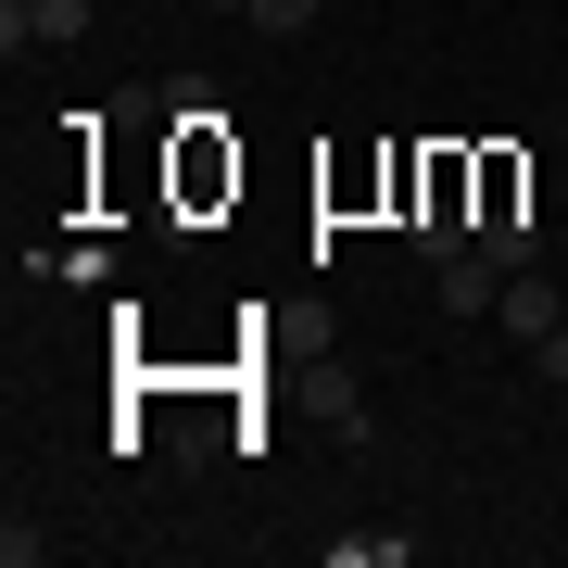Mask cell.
Instances as JSON below:
<instances>
[{"mask_svg": "<svg viewBox=\"0 0 568 568\" xmlns=\"http://www.w3.org/2000/svg\"><path fill=\"white\" fill-rule=\"evenodd\" d=\"M215 13H253V0H215Z\"/></svg>", "mask_w": 568, "mask_h": 568, "instance_id": "cell-5", "label": "cell"}, {"mask_svg": "<svg viewBox=\"0 0 568 568\" xmlns=\"http://www.w3.org/2000/svg\"><path fill=\"white\" fill-rule=\"evenodd\" d=\"M493 328H518V342H544V328H556V278H544V265H518V278H506Z\"/></svg>", "mask_w": 568, "mask_h": 568, "instance_id": "cell-2", "label": "cell"}, {"mask_svg": "<svg viewBox=\"0 0 568 568\" xmlns=\"http://www.w3.org/2000/svg\"><path fill=\"white\" fill-rule=\"evenodd\" d=\"M241 26H265V39H304V26H316V0H253Z\"/></svg>", "mask_w": 568, "mask_h": 568, "instance_id": "cell-3", "label": "cell"}, {"mask_svg": "<svg viewBox=\"0 0 568 568\" xmlns=\"http://www.w3.org/2000/svg\"><path fill=\"white\" fill-rule=\"evenodd\" d=\"M429 278H443V316H493L506 304V265L493 253H455V265H429Z\"/></svg>", "mask_w": 568, "mask_h": 568, "instance_id": "cell-1", "label": "cell"}, {"mask_svg": "<svg viewBox=\"0 0 568 568\" xmlns=\"http://www.w3.org/2000/svg\"><path fill=\"white\" fill-rule=\"evenodd\" d=\"M530 366H544V379H556V392H568V316H556V328H544V342H530Z\"/></svg>", "mask_w": 568, "mask_h": 568, "instance_id": "cell-4", "label": "cell"}]
</instances>
